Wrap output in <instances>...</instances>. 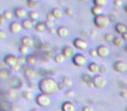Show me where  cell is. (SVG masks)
<instances>
[{"label":"cell","mask_w":127,"mask_h":111,"mask_svg":"<svg viewBox=\"0 0 127 111\" xmlns=\"http://www.w3.org/2000/svg\"><path fill=\"white\" fill-rule=\"evenodd\" d=\"M125 111H127V107L125 108Z\"/></svg>","instance_id":"6125c7cd"},{"label":"cell","mask_w":127,"mask_h":111,"mask_svg":"<svg viewBox=\"0 0 127 111\" xmlns=\"http://www.w3.org/2000/svg\"><path fill=\"white\" fill-rule=\"evenodd\" d=\"M92 15L95 17L99 16V15H102L103 9L100 7H97V6H93V7L92 8Z\"/></svg>","instance_id":"f1b7e54d"},{"label":"cell","mask_w":127,"mask_h":111,"mask_svg":"<svg viewBox=\"0 0 127 111\" xmlns=\"http://www.w3.org/2000/svg\"><path fill=\"white\" fill-rule=\"evenodd\" d=\"M89 54H90V56H91V57H98V55H97V49H92L90 51H89Z\"/></svg>","instance_id":"8d00e7d4"},{"label":"cell","mask_w":127,"mask_h":111,"mask_svg":"<svg viewBox=\"0 0 127 111\" xmlns=\"http://www.w3.org/2000/svg\"><path fill=\"white\" fill-rule=\"evenodd\" d=\"M9 76H10V74L8 70H6V69H2L0 70V78H1V79H7Z\"/></svg>","instance_id":"d6a6232c"},{"label":"cell","mask_w":127,"mask_h":111,"mask_svg":"<svg viewBox=\"0 0 127 111\" xmlns=\"http://www.w3.org/2000/svg\"><path fill=\"white\" fill-rule=\"evenodd\" d=\"M28 16H29V18L32 21H37L39 18V14L37 11H31L30 12L28 13Z\"/></svg>","instance_id":"4316f807"},{"label":"cell","mask_w":127,"mask_h":111,"mask_svg":"<svg viewBox=\"0 0 127 111\" xmlns=\"http://www.w3.org/2000/svg\"><path fill=\"white\" fill-rule=\"evenodd\" d=\"M120 96L123 97V98H127V90H122L119 93Z\"/></svg>","instance_id":"7dc6e473"},{"label":"cell","mask_w":127,"mask_h":111,"mask_svg":"<svg viewBox=\"0 0 127 111\" xmlns=\"http://www.w3.org/2000/svg\"><path fill=\"white\" fill-rule=\"evenodd\" d=\"M79 2H81V3H87L89 1V0H78Z\"/></svg>","instance_id":"6f0895ef"},{"label":"cell","mask_w":127,"mask_h":111,"mask_svg":"<svg viewBox=\"0 0 127 111\" xmlns=\"http://www.w3.org/2000/svg\"><path fill=\"white\" fill-rule=\"evenodd\" d=\"M35 88H36V85L34 84L32 82H31V83H28V89H35Z\"/></svg>","instance_id":"f907efd6"},{"label":"cell","mask_w":127,"mask_h":111,"mask_svg":"<svg viewBox=\"0 0 127 111\" xmlns=\"http://www.w3.org/2000/svg\"><path fill=\"white\" fill-rule=\"evenodd\" d=\"M107 67L104 65H100V70H99V73L101 75H104V74H106L107 73Z\"/></svg>","instance_id":"60d3db41"},{"label":"cell","mask_w":127,"mask_h":111,"mask_svg":"<svg viewBox=\"0 0 127 111\" xmlns=\"http://www.w3.org/2000/svg\"><path fill=\"white\" fill-rule=\"evenodd\" d=\"M58 36L62 38H65L69 35V30L65 26H60L58 28Z\"/></svg>","instance_id":"e0dca14e"},{"label":"cell","mask_w":127,"mask_h":111,"mask_svg":"<svg viewBox=\"0 0 127 111\" xmlns=\"http://www.w3.org/2000/svg\"><path fill=\"white\" fill-rule=\"evenodd\" d=\"M82 111H93V109H92V108L89 107V106H85V107H84L82 109Z\"/></svg>","instance_id":"f5cc1de1"},{"label":"cell","mask_w":127,"mask_h":111,"mask_svg":"<svg viewBox=\"0 0 127 111\" xmlns=\"http://www.w3.org/2000/svg\"><path fill=\"white\" fill-rule=\"evenodd\" d=\"M46 18H47V20H49V21H53L54 22L55 20H57L56 18H55V17L52 15V13H48L47 16H46Z\"/></svg>","instance_id":"ee69618b"},{"label":"cell","mask_w":127,"mask_h":111,"mask_svg":"<svg viewBox=\"0 0 127 111\" xmlns=\"http://www.w3.org/2000/svg\"><path fill=\"white\" fill-rule=\"evenodd\" d=\"M22 95H23V97L25 99H26V100L30 101V100H32L33 99V94H32V92L31 91V90H25V91H23V93H22Z\"/></svg>","instance_id":"f546056e"},{"label":"cell","mask_w":127,"mask_h":111,"mask_svg":"<svg viewBox=\"0 0 127 111\" xmlns=\"http://www.w3.org/2000/svg\"><path fill=\"white\" fill-rule=\"evenodd\" d=\"M115 30L118 34L123 35L124 33L127 32V25L123 23H117L115 25Z\"/></svg>","instance_id":"9a60e30c"},{"label":"cell","mask_w":127,"mask_h":111,"mask_svg":"<svg viewBox=\"0 0 127 111\" xmlns=\"http://www.w3.org/2000/svg\"><path fill=\"white\" fill-rule=\"evenodd\" d=\"M6 37H7V35H6L5 31H4L3 30H0V39H1V40H4V39L6 38Z\"/></svg>","instance_id":"bcb514c9"},{"label":"cell","mask_w":127,"mask_h":111,"mask_svg":"<svg viewBox=\"0 0 127 111\" xmlns=\"http://www.w3.org/2000/svg\"><path fill=\"white\" fill-rule=\"evenodd\" d=\"M45 24H46V26H47L48 29L54 28V26H55V22L49 21V20H46V21H45Z\"/></svg>","instance_id":"74e56055"},{"label":"cell","mask_w":127,"mask_h":111,"mask_svg":"<svg viewBox=\"0 0 127 111\" xmlns=\"http://www.w3.org/2000/svg\"><path fill=\"white\" fill-rule=\"evenodd\" d=\"M31 111H40L39 109H32Z\"/></svg>","instance_id":"91938a15"},{"label":"cell","mask_w":127,"mask_h":111,"mask_svg":"<svg viewBox=\"0 0 127 111\" xmlns=\"http://www.w3.org/2000/svg\"><path fill=\"white\" fill-rule=\"evenodd\" d=\"M66 88V86L63 83H58V89L59 90H64Z\"/></svg>","instance_id":"c3c4849f"},{"label":"cell","mask_w":127,"mask_h":111,"mask_svg":"<svg viewBox=\"0 0 127 111\" xmlns=\"http://www.w3.org/2000/svg\"><path fill=\"white\" fill-rule=\"evenodd\" d=\"M104 40L106 41V42L108 43H111V42H113V40H114V37H113V35L111 33H107L104 35Z\"/></svg>","instance_id":"e575fe53"},{"label":"cell","mask_w":127,"mask_h":111,"mask_svg":"<svg viewBox=\"0 0 127 111\" xmlns=\"http://www.w3.org/2000/svg\"><path fill=\"white\" fill-rule=\"evenodd\" d=\"M110 23V18L109 16H106L104 14L99 15L94 18V24L97 28L98 29H105L109 26Z\"/></svg>","instance_id":"7a4b0ae2"},{"label":"cell","mask_w":127,"mask_h":111,"mask_svg":"<svg viewBox=\"0 0 127 111\" xmlns=\"http://www.w3.org/2000/svg\"><path fill=\"white\" fill-rule=\"evenodd\" d=\"M62 83L65 85L66 88H70V87H71V86H72V84H73L72 80H71L70 77H68V76H63V77H62Z\"/></svg>","instance_id":"484cf974"},{"label":"cell","mask_w":127,"mask_h":111,"mask_svg":"<svg viewBox=\"0 0 127 111\" xmlns=\"http://www.w3.org/2000/svg\"><path fill=\"white\" fill-rule=\"evenodd\" d=\"M25 64L30 66H33L37 64V59H36V57H34L33 55H29L26 57V63Z\"/></svg>","instance_id":"cb8c5ba5"},{"label":"cell","mask_w":127,"mask_h":111,"mask_svg":"<svg viewBox=\"0 0 127 111\" xmlns=\"http://www.w3.org/2000/svg\"><path fill=\"white\" fill-rule=\"evenodd\" d=\"M72 63L75 66L77 67H84L87 64L88 60H87V57L85 56H84L81 53H77L72 58Z\"/></svg>","instance_id":"5b68a950"},{"label":"cell","mask_w":127,"mask_h":111,"mask_svg":"<svg viewBox=\"0 0 127 111\" xmlns=\"http://www.w3.org/2000/svg\"><path fill=\"white\" fill-rule=\"evenodd\" d=\"M122 4H123V2L122 0H114V5L115 7H121Z\"/></svg>","instance_id":"f6af8a7d"},{"label":"cell","mask_w":127,"mask_h":111,"mask_svg":"<svg viewBox=\"0 0 127 111\" xmlns=\"http://www.w3.org/2000/svg\"><path fill=\"white\" fill-rule=\"evenodd\" d=\"M93 84L95 89H102L107 84V80L103 75L97 74L93 76Z\"/></svg>","instance_id":"277c9868"},{"label":"cell","mask_w":127,"mask_h":111,"mask_svg":"<svg viewBox=\"0 0 127 111\" xmlns=\"http://www.w3.org/2000/svg\"><path fill=\"white\" fill-rule=\"evenodd\" d=\"M113 69L118 73H125L127 71V64L124 61H116L113 64Z\"/></svg>","instance_id":"ba28073f"},{"label":"cell","mask_w":127,"mask_h":111,"mask_svg":"<svg viewBox=\"0 0 127 111\" xmlns=\"http://www.w3.org/2000/svg\"><path fill=\"white\" fill-rule=\"evenodd\" d=\"M65 57H64V56L62 53H59V54H57L56 56L54 57V60L55 62L57 63V64H63L64 62V60H65Z\"/></svg>","instance_id":"83f0119b"},{"label":"cell","mask_w":127,"mask_h":111,"mask_svg":"<svg viewBox=\"0 0 127 111\" xmlns=\"http://www.w3.org/2000/svg\"><path fill=\"white\" fill-rule=\"evenodd\" d=\"M47 26L45 24V22H37L35 25V30L39 33H43L47 30Z\"/></svg>","instance_id":"ffe728a7"},{"label":"cell","mask_w":127,"mask_h":111,"mask_svg":"<svg viewBox=\"0 0 127 111\" xmlns=\"http://www.w3.org/2000/svg\"><path fill=\"white\" fill-rule=\"evenodd\" d=\"M73 45L77 49L81 51H85L88 49V43L85 40L84 38H81V37H77L73 40Z\"/></svg>","instance_id":"8992f818"},{"label":"cell","mask_w":127,"mask_h":111,"mask_svg":"<svg viewBox=\"0 0 127 111\" xmlns=\"http://www.w3.org/2000/svg\"><path fill=\"white\" fill-rule=\"evenodd\" d=\"M24 75H25V78L26 79H28L29 81H32L33 79H35L36 76H37V74H36V71L34 70L32 68H26V69H25V72H24Z\"/></svg>","instance_id":"5bb4252c"},{"label":"cell","mask_w":127,"mask_h":111,"mask_svg":"<svg viewBox=\"0 0 127 111\" xmlns=\"http://www.w3.org/2000/svg\"><path fill=\"white\" fill-rule=\"evenodd\" d=\"M125 52L127 53V44L125 45Z\"/></svg>","instance_id":"94428289"},{"label":"cell","mask_w":127,"mask_h":111,"mask_svg":"<svg viewBox=\"0 0 127 111\" xmlns=\"http://www.w3.org/2000/svg\"><path fill=\"white\" fill-rule=\"evenodd\" d=\"M38 88L41 93L47 95H55L58 91V83L52 77H44L40 80Z\"/></svg>","instance_id":"6da1fadb"},{"label":"cell","mask_w":127,"mask_h":111,"mask_svg":"<svg viewBox=\"0 0 127 111\" xmlns=\"http://www.w3.org/2000/svg\"><path fill=\"white\" fill-rule=\"evenodd\" d=\"M97 51L98 57L101 58H106V57H109L110 55V49L107 46L104 45V44H101L97 47Z\"/></svg>","instance_id":"9c48e42d"},{"label":"cell","mask_w":127,"mask_h":111,"mask_svg":"<svg viewBox=\"0 0 127 111\" xmlns=\"http://www.w3.org/2000/svg\"><path fill=\"white\" fill-rule=\"evenodd\" d=\"M124 10H125V11L127 13V4H125V8H124Z\"/></svg>","instance_id":"680465c9"},{"label":"cell","mask_w":127,"mask_h":111,"mask_svg":"<svg viewBox=\"0 0 127 111\" xmlns=\"http://www.w3.org/2000/svg\"><path fill=\"white\" fill-rule=\"evenodd\" d=\"M19 53L22 55V56H25V55L28 54L29 52V48L26 47V46L23 45V44H21V45L19 46Z\"/></svg>","instance_id":"1f68e13d"},{"label":"cell","mask_w":127,"mask_h":111,"mask_svg":"<svg viewBox=\"0 0 127 111\" xmlns=\"http://www.w3.org/2000/svg\"><path fill=\"white\" fill-rule=\"evenodd\" d=\"M22 30H23V26H22V23L19 22L13 21L10 24V31L14 35L19 34L22 31Z\"/></svg>","instance_id":"30bf717a"},{"label":"cell","mask_w":127,"mask_h":111,"mask_svg":"<svg viewBox=\"0 0 127 111\" xmlns=\"http://www.w3.org/2000/svg\"><path fill=\"white\" fill-rule=\"evenodd\" d=\"M36 102L37 105L41 108H47L51 104V99L50 95H47L45 94H39L36 97Z\"/></svg>","instance_id":"3957f363"},{"label":"cell","mask_w":127,"mask_h":111,"mask_svg":"<svg viewBox=\"0 0 127 111\" xmlns=\"http://www.w3.org/2000/svg\"><path fill=\"white\" fill-rule=\"evenodd\" d=\"M62 54L64 56L65 58L68 59V58H73V57L76 55V53H75V49L71 46L66 45L62 49Z\"/></svg>","instance_id":"8fae6325"},{"label":"cell","mask_w":127,"mask_h":111,"mask_svg":"<svg viewBox=\"0 0 127 111\" xmlns=\"http://www.w3.org/2000/svg\"><path fill=\"white\" fill-rule=\"evenodd\" d=\"M14 15L17 18H18V19H25V18L27 17L28 13H27V11L25 9L21 8V7H18L14 10Z\"/></svg>","instance_id":"7c38bea8"},{"label":"cell","mask_w":127,"mask_h":111,"mask_svg":"<svg viewBox=\"0 0 127 111\" xmlns=\"http://www.w3.org/2000/svg\"><path fill=\"white\" fill-rule=\"evenodd\" d=\"M8 95H9V96L11 97V98H12V99H16V97H17V93H16V91L15 90H13V89H11L9 92H8Z\"/></svg>","instance_id":"f35d334b"},{"label":"cell","mask_w":127,"mask_h":111,"mask_svg":"<svg viewBox=\"0 0 127 111\" xmlns=\"http://www.w3.org/2000/svg\"><path fill=\"white\" fill-rule=\"evenodd\" d=\"M4 62L6 65L9 66L11 69H13V68L19 65V64H18V57H17L15 55L10 54V55L5 56V57H4Z\"/></svg>","instance_id":"52a82bcc"},{"label":"cell","mask_w":127,"mask_h":111,"mask_svg":"<svg viewBox=\"0 0 127 111\" xmlns=\"http://www.w3.org/2000/svg\"><path fill=\"white\" fill-rule=\"evenodd\" d=\"M29 2H34V3H37L38 2V0H27Z\"/></svg>","instance_id":"9f6ffc18"},{"label":"cell","mask_w":127,"mask_h":111,"mask_svg":"<svg viewBox=\"0 0 127 111\" xmlns=\"http://www.w3.org/2000/svg\"><path fill=\"white\" fill-rule=\"evenodd\" d=\"M64 13H65L66 15H68V16H71V15L73 14V10H72V8H71V7H66L65 9H64Z\"/></svg>","instance_id":"ab89813d"},{"label":"cell","mask_w":127,"mask_h":111,"mask_svg":"<svg viewBox=\"0 0 127 111\" xmlns=\"http://www.w3.org/2000/svg\"><path fill=\"white\" fill-rule=\"evenodd\" d=\"M51 13H52V15L55 17L56 19H60V18H62V17H63V11H62V10L60 9V8H58V7L53 8L52 11H51Z\"/></svg>","instance_id":"7402d4cb"},{"label":"cell","mask_w":127,"mask_h":111,"mask_svg":"<svg viewBox=\"0 0 127 111\" xmlns=\"http://www.w3.org/2000/svg\"><path fill=\"white\" fill-rule=\"evenodd\" d=\"M109 18L111 23H116V22H118V17H117V15L114 14V13H111L109 16Z\"/></svg>","instance_id":"d590c367"},{"label":"cell","mask_w":127,"mask_h":111,"mask_svg":"<svg viewBox=\"0 0 127 111\" xmlns=\"http://www.w3.org/2000/svg\"><path fill=\"white\" fill-rule=\"evenodd\" d=\"M62 111H75L76 108L75 105L71 102H64L62 104Z\"/></svg>","instance_id":"ac0fdd59"},{"label":"cell","mask_w":127,"mask_h":111,"mask_svg":"<svg viewBox=\"0 0 127 111\" xmlns=\"http://www.w3.org/2000/svg\"><path fill=\"white\" fill-rule=\"evenodd\" d=\"M25 63H26V57H25L24 56H21V57H18V64L19 65H22Z\"/></svg>","instance_id":"b9f144b4"},{"label":"cell","mask_w":127,"mask_h":111,"mask_svg":"<svg viewBox=\"0 0 127 111\" xmlns=\"http://www.w3.org/2000/svg\"><path fill=\"white\" fill-rule=\"evenodd\" d=\"M108 0H93V4L94 6H97V7L100 8H104L107 5Z\"/></svg>","instance_id":"d4e9b609"},{"label":"cell","mask_w":127,"mask_h":111,"mask_svg":"<svg viewBox=\"0 0 127 111\" xmlns=\"http://www.w3.org/2000/svg\"><path fill=\"white\" fill-rule=\"evenodd\" d=\"M49 32L51 34V35H54V34L58 33V29H56V28H51V29H49Z\"/></svg>","instance_id":"681fc988"},{"label":"cell","mask_w":127,"mask_h":111,"mask_svg":"<svg viewBox=\"0 0 127 111\" xmlns=\"http://www.w3.org/2000/svg\"><path fill=\"white\" fill-rule=\"evenodd\" d=\"M2 14H3V16L4 17V18H5L6 20H11V19H12V18H13V13L11 12V11H9V10H5V11H4Z\"/></svg>","instance_id":"4dcf8cb0"},{"label":"cell","mask_w":127,"mask_h":111,"mask_svg":"<svg viewBox=\"0 0 127 111\" xmlns=\"http://www.w3.org/2000/svg\"><path fill=\"white\" fill-rule=\"evenodd\" d=\"M5 18H4V17L3 16V14H1V16H0V25H3L4 23V22H5Z\"/></svg>","instance_id":"816d5d0a"},{"label":"cell","mask_w":127,"mask_h":111,"mask_svg":"<svg viewBox=\"0 0 127 111\" xmlns=\"http://www.w3.org/2000/svg\"><path fill=\"white\" fill-rule=\"evenodd\" d=\"M112 43L114 44L115 46H117V47H121V46L124 45L125 40H124L123 37H120V36H117V37H114V40H113Z\"/></svg>","instance_id":"603a6c76"},{"label":"cell","mask_w":127,"mask_h":111,"mask_svg":"<svg viewBox=\"0 0 127 111\" xmlns=\"http://www.w3.org/2000/svg\"><path fill=\"white\" fill-rule=\"evenodd\" d=\"M65 95L67 97H73L75 95V92L73 91V90H71V89H69V90H67V91L65 92Z\"/></svg>","instance_id":"7bdbcfd3"},{"label":"cell","mask_w":127,"mask_h":111,"mask_svg":"<svg viewBox=\"0 0 127 111\" xmlns=\"http://www.w3.org/2000/svg\"><path fill=\"white\" fill-rule=\"evenodd\" d=\"M21 44L26 46L28 48H31L32 46H33L34 44V40L33 38H32L31 37H28V36H25L21 38Z\"/></svg>","instance_id":"2e32d148"},{"label":"cell","mask_w":127,"mask_h":111,"mask_svg":"<svg viewBox=\"0 0 127 111\" xmlns=\"http://www.w3.org/2000/svg\"><path fill=\"white\" fill-rule=\"evenodd\" d=\"M122 37H123V39L125 41H127V32H125V33H124L123 35L121 36Z\"/></svg>","instance_id":"db71d44e"},{"label":"cell","mask_w":127,"mask_h":111,"mask_svg":"<svg viewBox=\"0 0 127 111\" xmlns=\"http://www.w3.org/2000/svg\"><path fill=\"white\" fill-rule=\"evenodd\" d=\"M95 34H96V31H95V30H92V33H91V37H95Z\"/></svg>","instance_id":"11a10c76"},{"label":"cell","mask_w":127,"mask_h":111,"mask_svg":"<svg viewBox=\"0 0 127 111\" xmlns=\"http://www.w3.org/2000/svg\"><path fill=\"white\" fill-rule=\"evenodd\" d=\"M88 69L92 74L97 75V73H99V70H100V65H98L97 63H91L88 65Z\"/></svg>","instance_id":"d6986e66"},{"label":"cell","mask_w":127,"mask_h":111,"mask_svg":"<svg viewBox=\"0 0 127 111\" xmlns=\"http://www.w3.org/2000/svg\"><path fill=\"white\" fill-rule=\"evenodd\" d=\"M22 26H23V29L25 30H31L34 28L35 26V22L31 20L30 18H25L22 21Z\"/></svg>","instance_id":"4fadbf2b"},{"label":"cell","mask_w":127,"mask_h":111,"mask_svg":"<svg viewBox=\"0 0 127 111\" xmlns=\"http://www.w3.org/2000/svg\"><path fill=\"white\" fill-rule=\"evenodd\" d=\"M81 79H82V81H83L84 83L87 85V86H88L89 84H91V83H93V77H92V76H91V75H89V74L82 75Z\"/></svg>","instance_id":"44dd1931"},{"label":"cell","mask_w":127,"mask_h":111,"mask_svg":"<svg viewBox=\"0 0 127 111\" xmlns=\"http://www.w3.org/2000/svg\"><path fill=\"white\" fill-rule=\"evenodd\" d=\"M27 6H28L29 9H31L32 11H36V9L38 7V4H37V3L29 2V1H27Z\"/></svg>","instance_id":"836d02e7"}]
</instances>
